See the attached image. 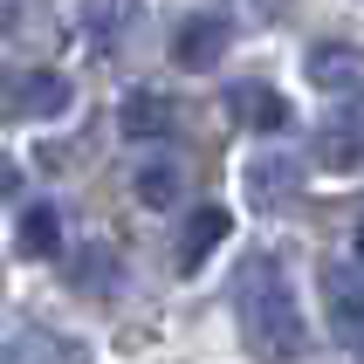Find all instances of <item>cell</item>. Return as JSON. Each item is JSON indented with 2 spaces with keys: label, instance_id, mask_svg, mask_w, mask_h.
Wrapping results in <instances>:
<instances>
[{
  "label": "cell",
  "instance_id": "obj_12",
  "mask_svg": "<svg viewBox=\"0 0 364 364\" xmlns=\"http://www.w3.org/2000/svg\"><path fill=\"white\" fill-rule=\"evenodd\" d=\"M76 282L82 289H117V262H110V247H90L76 262Z\"/></svg>",
  "mask_w": 364,
  "mask_h": 364
},
{
  "label": "cell",
  "instance_id": "obj_3",
  "mask_svg": "<svg viewBox=\"0 0 364 364\" xmlns=\"http://www.w3.org/2000/svg\"><path fill=\"white\" fill-rule=\"evenodd\" d=\"M227 103H234V117H241L247 131H268V138H275V131H289V97H275L268 82H234V90H227Z\"/></svg>",
  "mask_w": 364,
  "mask_h": 364
},
{
  "label": "cell",
  "instance_id": "obj_2",
  "mask_svg": "<svg viewBox=\"0 0 364 364\" xmlns=\"http://www.w3.org/2000/svg\"><path fill=\"white\" fill-rule=\"evenodd\" d=\"M227 41H234V28L220 14H193L179 28V41H172V55H179V69H213L227 55Z\"/></svg>",
  "mask_w": 364,
  "mask_h": 364
},
{
  "label": "cell",
  "instance_id": "obj_10",
  "mask_svg": "<svg viewBox=\"0 0 364 364\" xmlns=\"http://www.w3.org/2000/svg\"><path fill=\"white\" fill-rule=\"evenodd\" d=\"M323 289H330V330L337 337H364V282L358 275H323Z\"/></svg>",
  "mask_w": 364,
  "mask_h": 364
},
{
  "label": "cell",
  "instance_id": "obj_6",
  "mask_svg": "<svg viewBox=\"0 0 364 364\" xmlns=\"http://www.w3.org/2000/svg\"><path fill=\"white\" fill-rule=\"evenodd\" d=\"M309 76L337 90V97H364V55L358 48H309Z\"/></svg>",
  "mask_w": 364,
  "mask_h": 364
},
{
  "label": "cell",
  "instance_id": "obj_13",
  "mask_svg": "<svg viewBox=\"0 0 364 364\" xmlns=\"http://www.w3.org/2000/svg\"><path fill=\"white\" fill-rule=\"evenodd\" d=\"M358 262H364V220H358Z\"/></svg>",
  "mask_w": 364,
  "mask_h": 364
},
{
  "label": "cell",
  "instance_id": "obj_9",
  "mask_svg": "<svg viewBox=\"0 0 364 364\" xmlns=\"http://www.w3.org/2000/svg\"><path fill=\"white\" fill-rule=\"evenodd\" d=\"M296 179H303L296 159H255V165H247V186H255L262 206H289V200H296Z\"/></svg>",
  "mask_w": 364,
  "mask_h": 364
},
{
  "label": "cell",
  "instance_id": "obj_5",
  "mask_svg": "<svg viewBox=\"0 0 364 364\" xmlns=\"http://www.w3.org/2000/svg\"><path fill=\"white\" fill-rule=\"evenodd\" d=\"M172 117H179V110H172V97H165V90H131V97H124V110H117L124 138H165V131H172Z\"/></svg>",
  "mask_w": 364,
  "mask_h": 364
},
{
  "label": "cell",
  "instance_id": "obj_7",
  "mask_svg": "<svg viewBox=\"0 0 364 364\" xmlns=\"http://www.w3.org/2000/svg\"><path fill=\"white\" fill-rule=\"evenodd\" d=\"M55 110H69V82L55 69H35L14 82V117H55Z\"/></svg>",
  "mask_w": 364,
  "mask_h": 364
},
{
  "label": "cell",
  "instance_id": "obj_8",
  "mask_svg": "<svg viewBox=\"0 0 364 364\" xmlns=\"http://www.w3.org/2000/svg\"><path fill=\"white\" fill-rule=\"evenodd\" d=\"M14 247L28 255V262H48V255H62V220H55V206H28L14 227Z\"/></svg>",
  "mask_w": 364,
  "mask_h": 364
},
{
  "label": "cell",
  "instance_id": "obj_11",
  "mask_svg": "<svg viewBox=\"0 0 364 364\" xmlns=\"http://www.w3.org/2000/svg\"><path fill=\"white\" fill-rule=\"evenodd\" d=\"M138 200L144 206H172L179 200V172H172V165H144L138 172Z\"/></svg>",
  "mask_w": 364,
  "mask_h": 364
},
{
  "label": "cell",
  "instance_id": "obj_1",
  "mask_svg": "<svg viewBox=\"0 0 364 364\" xmlns=\"http://www.w3.org/2000/svg\"><path fill=\"white\" fill-rule=\"evenodd\" d=\"M234 309H241V337L262 364H296L309 350V330H303V309L289 296V275L275 255H255L241 262L234 275Z\"/></svg>",
  "mask_w": 364,
  "mask_h": 364
},
{
  "label": "cell",
  "instance_id": "obj_4",
  "mask_svg": "<svg viewBox=\"0 0 364 364\" xmlns=\"http://www.w3.org/2000/svg\"><path fill=\"white\" fill-rule=\"evenodd\" d=\"M227 234H234L227 206H200V213L186 220V234H179V268H186V275H200V268H206V255H213Z\"/></svg>",
  "mask_w": 364,
  "mask_h": 364
}]
</instances>
